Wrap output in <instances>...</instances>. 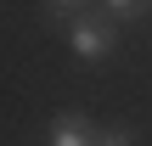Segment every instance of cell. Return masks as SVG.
I'll return each instance as SVG.
<instances>
[{
    "instance_id": "1",
    "label": "cell",
    "mask_w": 152,
    "mask_h": 146,
    "mask_svg": "<svg viewBox=\"0 0 152 146\" xmlns=\"http://www.w3.org/2000/svg\"><path fill=\"white\" fill-rule=\"evenodd\" d=\"M68 39H73V51L79 56H107L113 51V17H73L68 23Z\"/></svg>"
},
{
    "instance_id": "2",
    "label": "cell",
    "mask_w": 152,
    "mask_h": 146,
    "mask_svg": "<svg viewBox=\"0 0 152 146\" xmlns=\"http://www.w3.org/2000/svg\"><path fill=\"white\" fill-rule=\"evenodd\" d=\"M51 146H90L85 118H79V113H62V118H56V135H51Z\"/></svg>"
},
{
    "instance_id": "3",
    "label": "cell",
    "mask_w": 152,
    "mask_h": 146,
    "mask_svg": "<svg viewBox=\"0 0 152 146\" xmlns=\"http://www.w3.org/2000/svg\"><path fill=\"white\" fill-rule=\"evenodd\" d=\"M107 6V17L118 23V17H135V11H147V0H102Z\"/></svg>"
},
{
    "instance_id": "5",
    "label": "cell",
    "mask_w": 152,
    "mask_h": 146,
    "mask_svg": "<svg viewBox=\"0 0 152 146\" xmlns=\"http://www.w3.org/2000/svg\"><path fill=\"white\" fill-rule=\"evenodd\" d=\"M96 146H130V135H118V129H113V135H102Z\"/></svg>"
},
{
    "instance_id": "4",
    "label": "cell",
    "mask_w": 152,
    "mask_h": 146,
    "mask_svg": "<svg viewBox=\"0 0 152 146\" xmlns=\"http://www.w3.org/2000/svg\"><path fill=\"white\" fill-rule=\"evenodd\" d=\"M45 17H56V23L68 17V23H73V17H79V0H45Z\"/></svg>"
}]
</instances>
